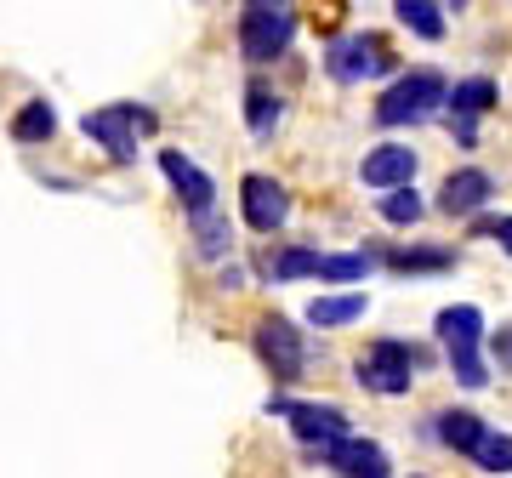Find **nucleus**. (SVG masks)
Returning a JSON list of instances; mask_svg holds the SVG:
<instances>
[{"label": "nucleus", "mask_w": 512, "mask_h": 478, "mask_svg": "<svg viewBox=\"0 0 512 478\" xmlns=\"http://www.w3.org/2000/svg\"><path fill=\"white\" fill-rule=\"evenodd\" d=\"M439 103H450L444 74L439 69H410V74H399V80L382 92L376 120H382V126H416V120H427Z\"/></svg>", "instance_id": "nucleus-1"}, {"label": "nucleus", "mask_w": 512, "mask_h": 478, "mask_svg": "<svg viewBox=\"0 0 512 478\" xmlns=\"http://www.w3.org/2000/svg\"><path fill=\"white\" fill-rule=\"evenodd\" d=\"M291 40H296V6H268V0L239 6V52H245V63H274V57H285Z\"/></svg>", "instance_id": "nucleus-2"}, {"label": "nucleus", "mask_w": 512, "mask_h": 478, "mask_svg": "<svg viewBox=\"0 0 512 478\" xmlns=\"http://www.w3.org/2000/svg\"><path fill=\"white\" fill-rule=\"evenodd\" d=\"M439 336L450 348V365H456V382L461 387H484V359H478V342H484V313L473 302H456V308L439 313Z\"/></svg>", "instance_id": "nucleus-3"}, {"label": "nucleus", "mask_w": 512, "mask_h": 478, "mask_svg": "<svg viewBox=\"0 0 512 478\" xmlns=\"http://www.w3.org/2000/svg\"><path fill=\"white\" fill-rule=\"evenodd\" d=\"M416 365H421V353L410 348V342H370V353L359 359V382H365L370 393L399 399V393H410V382H416Z\"/></svg>", "instance_id": "nucleus-4"}, {"label": "nucleus", "mask_w": 512, "mask_h": 478, "mask_svg": "<svg viewBox=\"0 0 512 478\" xmlns=\"http://www.w3.org/2000/svg\"><path fill=\"white\" fill-rule=\"evenodd\" d=\"M80 126H86V137H97L109 148L114 160H131L137 154V131H154V114L137 109V103H109V109H92Z\"/></svg>", "instance_id": "nucleus-5"}, {"label": "nucleus", "mask_w": 512, "mask_h": 478, "mask_svg": "<svg viewBox=\"0 0 512 478\" xmlns=\"http://www.w3.org/2000/svg\"><path fill=\"white\" fill-rule=\"evenodd\" d=\"M268 410H279V416H291L296 439H302V444H313V450H325V444L353 439L348 410H336V405H296V399H268Z\"/></svg>", "instance_id": "nucleus-6"}, {"label": "nucleus", "mask_w": 512, "mask_h": 478, "mask_svg": "<svg viewBox=\"0 0 512 478\" xmlns=\"http://www.w3.org/2000/svg\"><path fill=\"white\" fill-rule=\"evenodd\" d=\"M256 353L268 359L274 382H296V376H302V365H308V342H302V331H296L291 319H279V313L256 325Z\"/></svg>", "instance_id": "nucleus-7"}, {"label": "nucleus", "mask_w": 512, "mask_h": 478, "mask_svg": "<svg viewBox=\"0 0 512 478\" xmlns=\"http://www.w3.org/2000/svg\"><path fill=\"white\" fill-rule=\"evenodd\" d=\"M393 57H387V46L376 35H342V40H330V52H325V74L330 80H342V86H359L365 74L387 69Z\"/></svg>", "instance_id": "nucleus-8"}, {"label": "nucleus", "mask_w": 512, "mask_h": 478, "mask_svg": "<svg viewBox=\"0 0 512 478\" xmlns=\"http://www.w3.org/2000/svg\"><path fill=\"white\" fill-rule=\"evenodd\" d=\"M239 205H245V222H251L256 234H274V228H285V217H291V194H285V183L256 177V171L239 183Z\"/></svg>", "instance_id": "nucleus-9"}, {"label": "nucleus", "mask_w": 512, "mask_h": 478, "mask_svg": "<svg viewBox=\"0 0 512 478\" xmlns=\"http://www.w3.org/2000/svg\"><path fill=\"white\" fill-rule=\"evenodd\" d=\"M160 171L171 177V188L183 194V205H188V217H194V222L217 211V183H211V177H205V171L194 166V160H188V154L165 148V154H160Z\"/></svg>", "instance_id": "nucleus-10"}, {"label": "nucleus", "mask_w": 512, "mask_h": 478, "mask_svg": "<svg viewBox=\"0 0 512 478\" xmlns=\"http://www.w3.org/2000/svg\"><path fill=\"white\" fill-rule=\"evenodd\" d=\"M319 461L325 467H336L342 478H393V467H387V450L370 439H342V444H325L319 450Z\"/></svg>", "instance_id": "nucleus-11"}, {"label": "nucleus", "mask_w": 512, "mask_h": 478, "mask_svg": "<svg viewBox=\"0 0 512 478\" xmlns=\"http://www.w3.org/2000/svg\"><path fill=\"white\" fill-rule=\"evenodd\" d=\"M490 194H495L490 171L461 166V171H450V177H444V188H439V211H444V217H473V211H484V205H490Z\"/></svg>", "instance_id": "nucleus-12"}, {"label": "nucleus", "mask_w": 512, "mask_h": 478, "mask_svg": "<svg viewBox=\"0 0 512 478\" xmlns=\"http://www.w3.org/2000/svg\"><path fill=\"white\" fill-rule=\"evenodd\" d=\"M359 177H365L370 188H387V194H393V188H410V177H416V148H404V143L370 148Z\"/></svg>", "instance_id": "nucleus-13"}, {"label": "nucleus", "mask_w": 512, "mask_h": 478, "mask_svg": "<svg viewBox=\"0 0 512 478\" xmlns=\"http://www.w3.org/2000/svg\"><path fill=\"white\" fill-rule=\"evenodd\" d=\"M495 109V80L490 74H473V80H461L456 92H450V120H456L461 143H473V120L478 114Z\"/></svg>", "instance_id": "nucleus-14"}, {"label": "nucleus", "mask_w": 512, "mask_h": 478, "mask_svg": "<svg viewBox=\"0 0 512 478\" xmlns=\"http://www.w3.org/2000/svg\"><path fill=\"white\" fill-rule=\"evenodd\" d=\"M353 319H365V296H313L308 302V325L319 331H336V325H353Z\"/></svg>", "instance_id": "nucleus-15"}, {"label": "nucleus", "mask_w": 512, "mask_h": 478, "mask_svg": "<svg viewBox=\"0 0 512 478\" xmlns=\"http://www.w3.org/2000/svg\"><path fill=\"white\" fill-rule=\"evenodd\" d=\"M484 433H490V427L478 422L473 410H444L439 416V439L450 444V450H461V456H473L478 444H484Z\"/></svg>", "instance_id": "nucleus-16"}, {"label": "nucleus", "mask_w": 512, "mask_h": 478, "mask_svg": "<svg viewBox=\"0 0 512 478\" xmlns=\"http://www.w3.org/2000/svg\"><path fill=\"white\" fill-rule=\"evenodd\" d=\"M52 131H57L52 103H23V109L12 114V137H18V143H46Z\"/></svg>", "instance_id": "nucleus-17"}, {"label": "nucleus", "mask_w": 512, "mask_h": 478, "mask_svg": "<svg viewBox=\"0 0 512 478\" xmlns=\"http://www.w3.org/2000/svg\"><path fill=\"white\" fill-rule=\"evenodd\" d=\"M393 12H399V23H404V29H416L421 40H439L444 35V6H433V0H399Z\"/></svg>", "instance_id": "nucleus-18"}, {"label": "nucleus", "mask_w": 512, "mask_h": 478, "mask_svg": "<svg viewBox=\"0 0 512 478\" xmlns=\"http://www.w3.org/2000/svg\"><path fill=\"white\" fill-rule=\"evenodd\" d=\"M279 114L285 109H279V97L268 92V86H251V92H245V126H251L256 137H268V131L279 126Z\"/></svg>", "instance_id": "nucleus-19"}, {"label": "nucleus", "mask_w": 512, "mask_h": 478, "mask_svg": "<svg viewBox=\"0 0 512 478\" xmlns=\"http://www.w3.org/2000/svg\"><path fill=\"white\" fill-rule=\"evenodd\" d=\"M268 274L285 285V279H302V274H319V251H302V245H291V251H279L274 262H268Z\"/></svg>", "instance_id": "nucleus-20"}, {"label": "nucleus", "mask_w": 512, "mask_h": 478, "mask_svg": "<svg viewBox=\"0 0 512 478\" xmlns=\"http://www.w3.org/2000/svg\"><path fill=\"white\" fill-rule=\"evenodd\" d=\"M376 211H382L387 222H399V228H410V222H416L421 211H427V205H421V194H416V188H393V194H382V205H376Z\"/></svg>", "instance_id": "nucleus-21"}, {"label": "nucleus", "mask_w": 512, "mask_h": 478, "mask_svg": "<svg viewBox=\"0 0 512 478\" xmlns=\"http://www.w3.org/2000/svg\"><path fill=\"white\" fill-rule=\"evenodd\" d=\"M473 461L484 473H512V433H484V444L473 450Z\"/></svg>", "instance_id": "nucleus-22"}, {"label": "nucleus", "mask_w": 512, "mask_h": 478, "mask_svg": "<svg viewBox=\"0 0 512 478\" xmlns=\"http://www.w3.org/2000/svg\"><path fill=\"white\" fill-rule=\"evenodd\" d=\"M387 262L399 268V274H439V268H450V251H387Z\"/></svg>", "instance_id": "nucleus-23"}, {"label": "nucleus", "mask_w": 512, "mask_h": 478, "mask_svg": "<svg viewBox=\"0 0 512 478\" xmlns=\"http://www.w3.org/2000/svg\"><path fill=\"white\" fill-rule=\"evenodd\" d=\"M365 274H370V257H319V279H330V285H353Z\"/></svg>", "instance_id": "nucleus-24"}, {"label": "nucleus", "mask_w": 512, "mask_h": 478, "mask_svg": "<svg viewBox=\"0 0 512 478\" xmlns=\"http://www.w3.org/2000/svg\"><path fill=\"white\" fill-rule=\"evenodd\" d=\"M194 234H200V251H205V257H222V251H228V222H222L217 211L194 222Z\"/></svg>", "instance_id": "nucleus-25"}, {"label": "nucleus", "mask_w": 512, "mask_h": 478, "mask_svg": "<svg viewBox=\"0 0 512 478\" xmlns=\"http://www.w3.org/2000/svg\"><path fill=\"white\" fill-rule=\"evenodd\" d=\"M495 359H501V365L512 370V325H507V331H501V336H495Z\"/></svg>", "instance_id": "nucleus-26"}, {"label": "nucleus", "mask_w": 512, "mask_h": 478, "mask_svg": "<svg viewBox=\"0 0 512 478\" xmlns=\"http://www.w3.org/2000/svg\"><path fill=\"white\" fill-rule=\"evenodd\" d=\"M495 239H501V251L512 257V217H495V228H490Z\"/></svg>", "instance_id": "nucleus-27"}]
</instances>
